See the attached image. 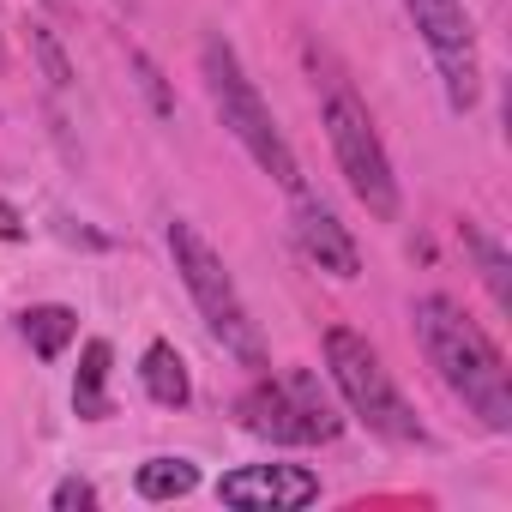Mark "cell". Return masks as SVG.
I'll list each match as a JSON object with an SVG mask.
<instances>
[{
    "label": "cell",
    "mask_w": 512,
    "mask_h": 512,
    "mask_svg": "<svg viewBox=\"0 0 512 512\" xmlns=\"http://www.w3.org/2000/svg\"><path fill=\"white\" fill-rule=\"evenodd\" d=\"M416 338L428 368L446 380V392L488 428V434H512V380H506V356L494 350V338L452 302V296H422L410 308Z\"/></svg>",
    "instance_id": "obj_1"
},
{
    "label": "cell",
    "mask_w": 512,
    "mask_h": 512,
    "mask_svg": "<svg viewBox=\"0 0 512 512\" xmlns=\"http://www.w3.org/2000/svg\"><path fill=\"white\" fill-rule=\"evenodd\" d=\"M314 85H320V127L332 139V157H338L350 193L368 205V217L392 223L398 217V175H392V157H386V145L374 133L368 103L356 97V85L326 55H314Z\"/></svg>",
    "instance_id": "obj_2"
},
{
    "label": "cell",
    "mask_w": 512,
    "mask_h": 512,
    "mask_svg": "<svg viewBox=\"0 0 512 512\" xmlns=\"http://www.w3.org/2000/svg\"><path fill=\"white\" fill-rule=\"evenodd\" d=\"M199 73H205V91H211V103H217L223 127L241 139V151H247L253 163H260L278 187L302 193V163H296V151H290L284 127L272 121L266 97L253 91V79H247L241 55H235L223 37H205V43H199Z\"/></svg>",
    "instance_id": "obj_3"
},
{
    "label": "cell",
    "mask_w": 512,
    "mask_h": 512,
    "mask_svg": "<svg viewBox=\"0 0 512 512\" xmlns=\"http://www.w3.org/2000/svg\"><path fill=\"white\" fill-rule=\"evenodd\" d=\"M169 253H175V272H181V284H187L205 332L223 344V356H235L241 368H266V338H260V326H253V314H247L229 266L217 260V247L187 217H175L169 223Z\"/></svg>",
    "instance_id": "obj_4"
},
{
    "label": "cell",
    "mask_w": 512,
    "mask_h": 512,
    "mask_svg": "<svg viewBox=\"0 0 512 512\" xmlns=\"http://www.w3.org/2000/svg\"><path fill=\"white\" fill-rule=\"evenodd\" d=\"M326 368H332L338 398L350 404V416H356L368 434H380V440H392V446H422V440H428V428L416 422V410L404 404V392L392 386L386 362L374 356V344H368L362 332L332 326V332H326Z\"/></svg>",
    "instance_id": "obj_5"
},
{
    "label": "cell",
    "mask_w": 512,
    "mask_h": 512,
    "mask_svg": "<svg viewBox=\"0 0 512 512\" xmlns=\"http://www.w3.org/2000/svg\"><path fill=\"white\" fill-rule=\"evenodd\" d=\"M235 410H241L247 434L278 440V446H320V440H338V428H344V416L320 392L314 368H284V374L253 380Z\"/></svg>",
    "instance_id": "obj_6"
},
{
    "label": "cell",
    "mask_w": 512,
    "mask_h": 512,
    "mask_svg": "<svg viewBox=\"0 0 512 512\" xmlns=\"http://www.w3.org/2000/svg\"><path fill=\"white\" fill-rule=\"evenodd\" d=\"M404 13L416 19L434 67H440V85H446V103L458 115L476 109L482 97V61H476V25L464 13V0H404Z\"/></svg>",
    "instance_id": "obj_7"
},
{
    "label": "cell",
    "mask_w": 512,
    "mask_h": 512,
    "mask_svg": "<svg viewBox=\"0 0 512 512\" xmlns=\"http://www.w3.org/2000/svg\"><path fill=\"white\" fill-rule=\"evenodd\" d=\"M217 500L241 512H296L320 500V476L308 464H241L217 482Z\"/></svg>",
    "instance_id": "obj_8"
},
{
    "label": "cell",
    "mask_w": 512,
    "mask_h": 512,
    "mask_svg": "<svg viewBox=\"0 0 512 512\" xmlns=\"http://www.w3.org/2000/svg\"><path fill=\"white\" fill-rule=\"evenodd\" d=\"M296 247H302V260L308 266H320V272H332V278H362V247L350 241V229L332 217V205H320V199H308V193H296Z\"/></svg>",
    "instance_id": "obj_9"
},
{
    "label": "cell",
    "mask_w": 512,
    "mask_h": 512,
    "mask_svg": "<svg viewBox=\"0 0 512 512\" xmlns=\"http://www.w3.org/2000/svg\"><path fill=\"white\" fill-rule=\"evenodd\" d=\"M139 380H145V398L163 404V410H187L193 404V380H187V362L175 344H151L145 362H139Z\"/></svg>",
    "instance_id": "obj_10"
},
{
    "label": "cell",
    "mask_w": 512,
    "mask_h": 512,
    "mask_svg": "<svg viewBox=\"0 0 512 512\" xmlns=\"http://www.w3.org/2000/svg\"><path fill=\"white\" fill-rule=\"evenodd\" d=\"M109 368H115V350L109 338H91L79 350V374H73V410L85 422H103L109 416Z\"/></svg>",
    "instance_id": "obj_11"
},
{
    "label": "cell",
    "mask_w": 512,
    "mask_h": 512,
    "mask_svg": "<svg viewBox=\"0 0 512 512\" xmlns=\"http://www.w3.org/2000/svg\"><path fill=\"white\" fill-rule=\"evenodd\" d=\"M133 488H139V500H151V506L187 500V494L199 488V464H193V458H145V464L133 470Z\"/></svg>",
    "instance_id": "obj_12"
},
{
    "label": "cell",
    "mask_w": 512,
    "mask_h": 512,
    "mask_svg": "<svg viewBox=\"0 0 512 512\" xmlns=\"http://www.w3.org/2000/svg\"><path fill=\"white\" fill-rule=\"evenodd\" d=\"M19 332H25V344H31L43 362H55V356L79 338V314H73V308H55V302H49V308H25V314H19Z\"/></svg>",
    "instance_id": "obj_13"
},
{
    "label": "cell",
    "mask_w": 512,
    "mask_h": 512,
    "mask_svg": "<svg viewBox=\"0 0 512 512\" xmlns=\"http://www.w3.org/2000/svg\"><path fill=\"white\" fill-rule=\"evenodd\" d=\"M464 247H470V260H476V272H482L494 308L506 314V308H512V260H506V247H500L494 235H482L476 223H464Z\"/></svg>",
    "instance_id": "obj_14"
},
{
    "label": "cell",
    "mask_w": 512,
    "mask_h": 512,
    "mask_svg": "<svg viewBox=\"0 0 512 512\" xmlns=\"http://www.w3.org/2000/svg\"><path fill=\"white\" fill-rule=\"evenodd\" d=\"M31 49H37V61H43V73H49V85H55V91H67V85H73V67H67V55H61V43H55V31H43V25H31Z\"/></svg>",
    "instance_id": "obj_15"
},
{
    "label": "cell",
    "mask_w": 512,
    "mask_h": 512,
    "mask_svg": "<svg viewBox=\"0 0 512 512\" xmlns=\"http://www.w3.org/2000/svg\"><path fill=\"white\" fill-rule=\"evenodd\" d=\"M127 61H133V73H139V85H145V97H151V109H157V115H175V97H169V85H163V73H157V61H151V55H139V49H133Z\"/></svg>",
    "instance_id": "obj_16"
},
{
    "label": "cell",
    "mask_w": 512,
    "mask_h": 512,
    "mask_svg": "<svg viewBox=\"0 0 512 512\" xmlns=\"http://www.w3.org/2000/svg\"><path fill=\"white\" fill-rule=\"evenodd\" d=\"M49 506H55V512H85V506H97V488H91L85 476H61L55 494H49Z\"/></svg>",
    "instance_id": "obj_17"
},
{
    "label": "cell",
    "mask_w": 512,
    "mask_h": 512,
    "mask_svg": "<svg viewBox=\"0 0 512 512\" xmlns=\"http://www.w3.org/2000/svg\"><path fill=\"white\" fill-rule=\"evenodd\" d=\"M0 241H25V217H19V205H7V199H0Z\"/></svg>",
    "instance_id": "obj_18"
},
{
    "label": "cell",
    "mask_w": 512,
    "mask_h": 512,
    "mask_svg": "<svg viewBox=\"0 0 512 512\" xmlns=\"http://www.w3.org/2000/svg\"><path fill=\"white\" fill-rule=\"evenodd\" d=\"M0 67H7V43H0Z\"/></svg>",
    "instance_id": "obj_19"
}]
</instances>
